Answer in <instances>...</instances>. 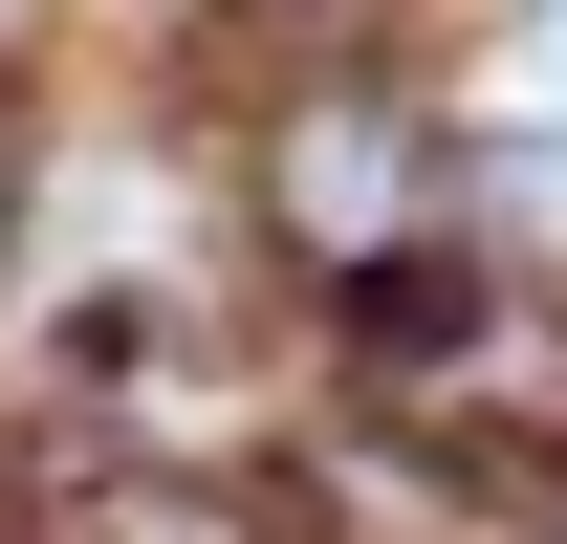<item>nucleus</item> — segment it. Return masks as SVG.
<instances>
[{
    "mask_svg": "<svg viewBox=\"0 0 567 544\" xmlns=\"http://www.w3.org/2000/svg\"><path fill=\"white\" fill-rule=\"evenodd\" d=\"M393 175H415V132H393V109L284 132V218H306V262H393Z\"/></svg>",
    "mask_w": 567,
    "mask_h": 544,
    "instance_id": "nucleus-1",
    "label": "nucleus"
}]
</instances>
